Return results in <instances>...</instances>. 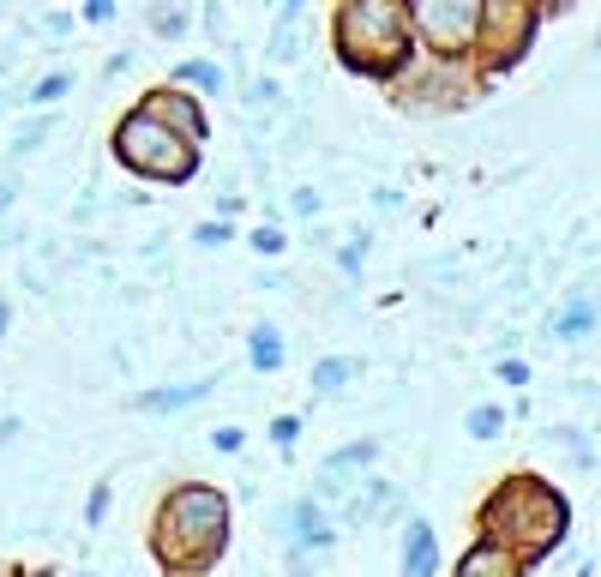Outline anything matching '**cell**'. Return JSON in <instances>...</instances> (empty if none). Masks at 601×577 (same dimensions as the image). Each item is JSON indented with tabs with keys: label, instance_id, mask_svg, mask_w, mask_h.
I'll return each instance as SVG.
<instances>
[{
	"label": "cell",
	"instance_id": "obj_1",
	"mask_svg": "<svg viewBox=\"0 0 601 577\" xmlns=\"http://www.w3.org/2000/svg\"><path fill=\"white\" fill-rule=\"evenodd\" d=\"M151 554L169 577H204L229 554V494L204 481H181L151 517Z\"/></svg>",
	"mask_w": 601,
	"mask_h": 577
},
{
	"label": "cell",
	"instance_id": "obj_2",
	"mask_svg": "<svg viewBox=\"0 0 601 577\" xmlns=\"http://www.w3.org/2000/svg\"><path fill=\"white\" fill-rule=\"evenodd\" d=\"M571 536V506L565 494L553 481L541 476H505L493 487L488 499H481V541H500L505 554H518L523 566H535V559H548L553 547H565Z\"/></svg>",
	"mask_w": 601,
	"mask_h": 577
},
{
	"label": "cell",
	"instance_id": "obj_3",
	"mask_svg": "<svg viewBox=\"0 0 601 577\" xmlns=\"http://www.w3.org/2000/svg\"><path fill=\"white\" fill-rule=\"evenodd\" d=\"M331 49L337 61L361 79L398 84L421 61L415 24H409V0H343L331 12Z\"/></svg>",
	"mask_w": 601,
	"mask_h": 577
},
{
	"label": "cell",
	"instance_id": "obj_4",
	"mask_svg": "<svg viewBox=\"0 0 601 577\" xmlns=\"http://www.w3.org/2000/svg\"><path fill=\"white\" fill-rule=\"evenodd\" d=\"M109 151L121 169H133L139 181H169V187H187L199 175V145H187L181 132H169L163 121H151L144 109L121 115V127H114Z\"/></svg>",
	"mask_w": 601,
	"mask_h": 577
},
{
	"label": "cell",
	"instance_id": "obj_5",
	"mask_svg": "<svg viewBox=\"0 0 601 577\" xmlns=\"http://www.w3.org/2000/svg\"><path fill=\"white\" fill-rule=\"evenodd\" d=\"M409 24H415V49L428 61H445L458 67L475 54L481 42V7L475 0H415L409 7Z\"/></svg>",
	"mask_w": 601,
	"mask_h": 577
},
{
	"label": "cell",
	"instance_id": "obj_6",
	"mask_svg": "<svg viewBox=\"0 0 601 577\" xmlns=\"http://www.w3.org/2000/svg\"><path fill=\"white\" fill-rule=\"evenodd\" d=\"M541 19H548V12L523 7V0H493V7H481V42H475L481 84H493L500 72H511L523 54H530Z\"/></svg>",
	"mask_w": 601,
	"mask_h": 577
},
{
	"label": "cell",
	"instance_id": "obj_7",
	"mask_svg": "<svg viewBox=\"0 0 601 577\" xmlns=\"http://www.w3.org/2000/svg\"><path fill=\"white\" fill-rule=\"evenodd\" d=\"M139 109L151 115V121H163L169 132H181L187 145H204V139H211V115H204V97H187L181 84H151V91L139 97Z\"/></svg>",
	"mask_w": 601,
	"mask_h": 577
},
{
	"label": "cell",
	"instance_id": "obj_8",
	"mask_svg": "<svg viewBox=\"0 0 601 577\" xmlns=\"http://www.w3.org/2000/svg\"><path fill=\"white\" fill-rule=\"evenodd\" d=\"M523 571H530V566H523L518 554H505L500 541H475L458 559V571H451V577H523Z\"/></svg>",
	"mask_w": 601,
	"mask_h": 577
},
{
	"label": "cell",
	"instance_id": "obj_9",
	"mask_svg": "<svg viewBox=\"0 0 601 577\" xmlns=\"http://www.w3.org/2000/svg\"><path fill=\"white\" fill-rule=\"evenodd\" d=\"M439 571V536L428 517H409V536H403V577H433Z\"/></svg>",
	"mask_w": 601,
	"mask_h": 577
},
{
	"label": "cell",
	"instance_id": "obj_10",
	"mask_svg": "<svg viewBox=\"0 0 601 577\" xmlns=\"http://www.w3.org/2000/svg\"><path fill=\"white\" fill-rule=\"evenodd\" d=\"M373 457H379V439H355V446L331 451V457H325V476H319V494H343V476L368 469Z\"/></svg>",
	"mask_w": 601,
	"mask_h": 577
},
{
	"label": "cell",
	"instance_id": "obj_11",
	"mask_svg": "<svg viewBox=\"0 0 601 577\" xmlns=\"http://www.w3.org/2000/svg\"><path fill=\"white\" fill-rule=\"evenodd\" d=\"M331 541H337V529H331V517L319 511V499H301L296 506V547L301 554H325Z\"/></svg>",
	"mask_w": 601,
	"mask_h": 577
},
{
	"label": "cell",
	"instance_id": "obj_12",
	"mask_svg": "<svg viewBox=\"0 0 601 577\" xmlns=\"http://www.w3.org/2000/svg\"><path fill=\"white\" fill-rule=\"evenodd\" d=\"M217 379H193V385H169V391H144L133 409H144V416H163V409H187V404H199L204 391H211Z\"/></svg>",
	"mask_w": 601,
	"mask_h": 577
},
{
	"label": "cell",
	"instance_id": "obj_13",
	"mask_svg": "<svg viewBox=\"0 0 601 577\" xmlns=\"http://www.w3.org/2000/svg\"><path fill=\"white\" fill-rule=\"evenodd\" d=\"M174 84H181V91L193 84V91H204V97H223L229 91V72L217 67V61H181V67H174Z\"/></svg>",
	"mask_w": 601,
	"mask_h": 577
},
{
	"label": "cell",
	"instance_id": "obj_14",
	"mask_svg": "<svg viewBox=\"0 0 601 577\" xmlns=\"http://www.w3.org/2000/svg\"><path fill=\"white\" fill-rule=\"evenodd\" d=\"M385 499H391V481H379V476H368V481L355 487V494L343 499V524H368V517H373L379 506H385Z\"/></svg>",
	"mask_w": 601,
	"mask_h": 577
},
{
	"label": "cell",
	"instance_id": "obj_15",
	"mask_svg": "<svg viewBox=\"0 0 601 577\" xmlns=\"http://www.w3.org/2000/svg\"><path fill=\"white\" fill-rule=\"evenodd\" d=\"M247 355H253L259 374H277V367H283V337H277V325H253V331H247Z\"/></svg>",
	"mask_w": 601,
	"mask_h": 577
},
{
	"label": "cell",
	"instance_id": "obj_16",
	"mask_svg": "<svg viewBox=\"0 0 601 577\" xmlns=\"http://www.w3.org/2000/svg\"><path fill=\"white\" fill-rule=\"evenodd\" d=\"M349 379H361V361H355V355H325V361L313 367V391H343Z\"/></svg>",
	"mask_w": 601,
	"mask_h": 577
},
{
	"label": "cell",
	"instance_id": "obj_17",
	"mask_svg": "<svg viewBox=\"0 0 601 577\" xmlns=\"http://www.w3.org/2000/svg\"><path fill=\"white\" fill-rule=\"evenodd\" d=\"M595 325V301H571L565 314H553V337H578Z\"/></svg>",
	"mask_w": 601,
	"mask_h": 577
},
{
	"label": "cell",
	"instance_id": "obj_18",
	"mask_svg": "<svg viewBox=\"0 0 601 577\" xmlns=\"http://www.w3.org/2000/svg\"><path fill=\"white\" fill-rule=\"evenodd\" d=\"M500 427H505V409H500V404H481V409H469V434H475V439H493Z\"/></svg>",
	"mask_w": 601,
	"mask_h": 577
},
{
	"label": "cell",
	"instance_id": "obj_19",
	"mask_svg": "<svg viewBox=\"0 0 601 577\" xmlns=\"http://www.w3.org/2000/svg\"><path fill=\"white\" fill-rule=\"evenodd\" d=\"M247 247H253L259 259H277V253L289 247V235H283V229H271V223H259V229H253V241H247Z\"/></svg>",
	"mask_w": 601,
	"mask_h": 577
},
{
	"label": "cell",
	"instance_id": "obj_20",
	"mask_svg": "<svg viewBox=\"0 0 601 577\" xmlns=\"http://www.w3.org/2000/svg\"><path fill=\"white\" fill-rule=\"evenodd\" d=\"M72 91V72H49V79L31 91V102H54V97H67Z\"/></svg>",
	"mask_w": 601,
	"mask_h": 577
},
{
	"label": "cell",
	"instance_id": "obj_21",
	"mask_svg": "<svg viewBox=\"0 0 601 577\" xmlns=\"http://www.w3.org/2000/svg\"><path fill=\"white\" fill-rule=\"evenodd\" d=\"M271 439H277V451H296L301 421H296V416H277V421H271Z\"/></svg>",
	"mask_w": 601,
	"mask_h": 577
},
{
	"label": "cell",
	"instance_id": "obj_22",
	"mask_svg": "<svg viewBox=\"0 0 601 577\" xmlns=\"http://www.w3.org/2000/svg\"><path fill=\"white\" fill-rule=\"evenodd\" d=\"M102 517H109V481H97L91 487V506H84V524H91V529L102 524Z\"/></svg>",
	"mask_w": 601,
	"mask_h": 577
},
{
	"label": "cell",
	"instance_id": "obj_23",
	"mask_svg": "<svg viewBox=\"0 0 601 577\" xmlns=\"http://www.w3.org/2000/svg\"><path fill=\"white\" fill-rule=\"evenodd\" d=\"M151 24H157L163 37H181V31H187V12H174V7H169V12H151Z\"/></svg>",
	"mask_w": 601,
	"mask_h": 577
},
{
	"label": "cell",
	"instance_id": "obj_24",
	"mask_svg": "<svg viewBox=\"0 0 601 577\" xmlns=\"http://www.w3.org/2000/svg\"><path fill=\"white\" fill-rule=\"evenodd\" d=\"M193 241H199V247H223V241H229V223H199Z\"/></svg>",
	"mask_w": 601,
	"mask_h": 577
},
{
	"label": "cell",
	"instance_id": "obj_25",
	"mask_svg": "<svg viewBox=\"0 0 601 577\" xmlns=\"http://www.w3.org/2000/svg\"><path fill=\"white\" fill-rule=\"evenodd\" d=\"M211 446H217V451H241V427H217Z\"/></svg>",
	"mask_w": 601,
	"mask_h": 577
},
{
	"label": "cell",
	"instance_id": "obj_26",
	"mask_svg": "<svg viewBox=\"0 0 601 577\" xmlns=\"http://www.w3.org/2000/svg\"><path fill=\"white\" fill-rule=\"evenodd\" d=\"M296 217H319V192H313V187L296 192Z\"/></svg>",
	"mask_w": 601,
	"mask_h": 577
},
{
	"label": "cell",
	"instance_id": "obj_27",
	"mask_svg": "<svg viewBox=\"0 0 601 577\" xmlns=\"http://www.w3.org/2000/svg\"><path fill=\"white\" fill-rule=\"evenodd\" d=\"M500 379L505 385H523V379H530V367H523V361H500Z\"/></svg>",
	"mask_w": 601,
	"mask_h": 577
},
{
	"label": "cell",
	"instance_id": "obj_28",
	"mask_svg": "<svg viewBox=\"0 0 601 577\" xmlns=\"http://www.w3.org/2000/svg\"><path fill=\"white\" fill-rule=\"evenodd\" d=\"M84 19H91V24H109L114 7H109V0H91V7H84Z\"/></svg>",
	"mask_w": 601,
	"mask_h": 577
},
{
	"label": "cell",
	"instance_id": "obj_29",
	"mask_svg": "<svg viewBox=\"0 0 601 577\" xmlns=\"http://www.w3.org/2000/svg\"><path fill=\"white\" fill-rule=\"evenodd\" d=\"M7 205H12V181H0V211H7Z\"/></svg>",
	"mask_w": 601,
	"mask_h": 577
},
{
	"label": "cell",
	"instance_id": "obj_30",
	"mask_svg": "<svg viewBox=\"0 0 601 577\" xmlns=\"http://www.w3.org/2000/svg\"><path fill=\"white\" fill-rule=\"evenodd\" d=\"M7 319H12V307H7V301H0V337H7Z\"/></svg>",
	"mask_w": 601,
	"mask_h": 577
},
{
	"label": "cell",
	"instance_id": "obj_31",
	"mask_svg": "<svg viewBox=\"0 0 601 577\" xmlns=\"http://www.w3.org/2000/svg\"><path fill=\"white\" fill-rule=\"evenodd\" d=\"M19 577H61V571H49V566H42V571H19Z\"/></svg>",
	"mask_w": 601,
	"mask_h": 577
},
{
	"label": "cell",
	"instance_id": "obj_32",
	"mask_svg": "<svg viewBox=\"0 0 601 577\" xmlns=\"http://www.w3.org/2000/svg\"><path fill=\"white\" fill-rule=\"evenodd\" d=\"M289 577H307V566H296V571H289Z\"/></svg>",
	"mask_w": 601,
	"mask_h": 577
},
{
	"label": "cell",
	"instance_id": "obj_33",
	"mask_svg": "<svg viewBox=\"0 0 601 577\" xmlns=\"http://www.w3.org/2000/svg\"><path fill=\"white\" fill-rule=\"evenodd\" d=\"M578 577H595V571H590V566H583V571H578Z\"/></svg>",
	"mask_w": 601,
	"mask_h": 577
}]
</instances>
